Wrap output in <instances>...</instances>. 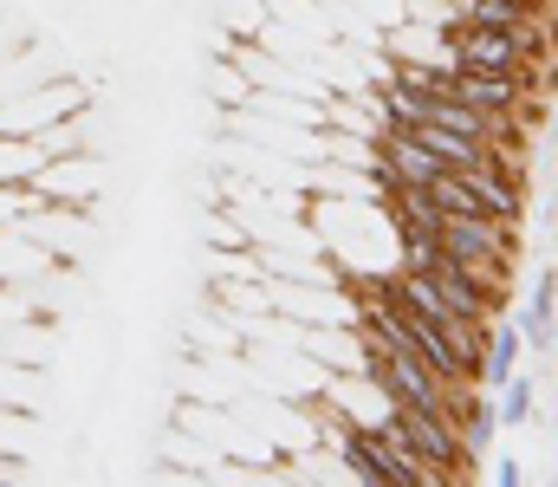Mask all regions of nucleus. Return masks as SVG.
Listing matches in <instances>:
<instances>
[{
  "label": "nucleus",
  "mask_w": 558,
  "mask_h": 487,
  "mask_svg": "<svg viewBox=\"0 0 558 487\" xmlns=\"http://www.w3.org/2000/svg\"><path fill=\"white\" fill-rule=\"evenodd\" d=\"M364 377L384 390V403H422V410H454L461 383L441 377L422 351H371L364 357Z\"/></svg>",
  "instance_id": "obj_1"
},
{
  "label": "nucleus",
  "mask_w": 558,
  "mask_h": 487,
  "mask_svg": "<svg viewBox=\"0 0 558 487\" xmlns=\"http://www.w3.org/2000/svg\"><path fill=\"white\" fill-rule=\"evenodd\" d=\"M390 416H397V429L410 436V449H416V455L435 468V475H441V482H461V475L474 468V455H468V442H461V429H454V410L390 403Z\"/></svg>",
  "instance_id": "obj_2"
},
{
  "label": "nucleus",
  "mask_w": 558,
  "mask_h": 487,
  "mask_svg": "<svg viewBox=\"0 0 558 487\" xmlns=\"http://www.w3.org/2000/svg\"><path fill=\"white\" fill-rule=\"evenodd\" d=\"M441 39L461 72H526L533 65L513 26H441Z\"/></svg>",
  "instance_id": "obj_3"
},
{
  "label": "nucleus",
  "mask_w": 558,
  "mask_h": 487,
  "mask_svg": "<svg viewBox=\"0 0 558 487\" xmlns=\"http://www.w3.org/2000/svg\"><path fill=\"white\" fill-rule=\"evenodd\" d=\"M331 449L344 462V475L364 487H397V468H390V449L377 436V423H331Z\"/></svg>",
  "instance_id": "obj_4"
},
{
  "label": "nucleus",
  "mask_w": 558,
  "mask_h": 487,
  "mask_svg": "<svg viewBox=\"0 0 558 487\" xmlns=\"http://www.w3.org/2000/svg\"><path fill=\"white\" fill-rule=\"evenodd\" d=\"M526 72H461L454 65V98L461 105H474V111H487V118H520L533 98H526Z\"/></svg>",
  "instance_id": "obj_5"
},
{
  "label": "nucleus",
  "mask_w": 558,
  "mask_h": 487,
  "mask_svg": "<svg viewBox=\"0 0 558 487\" xmlns=\"http://www.w3.org/2000/svg\"><path fill=\"white\" fill-rule=\"evenodd\" d=\"M428 287H435V293H441V306H448V313H454V319L494 325V300H500V293H494V287H481V280H474V273H461V267H454V260H448V254H441V260H435V267H428Z\"/></svg>",
  "instance_id": "obj_6"
},
{
  "label": "nucleus",
  "mask_w": 558,
  "mask_h": 487,
  "mask_svg": "<svg viewBox=\"0 0 558 487\" xmlns=\"http://www.w3.org/2000/svg\"><path fill=\"white\" fill-rule=\"evenodd\" d=\"M410 137H416L428 157L441 162V169H474V162H500V144H481V137H461V131H448V124H403Z\"/></svg>",
  "instance_id": "obj_7"
},
{
  "label": "nucleus",
  "mask_w": 558,
  "mask_h": 487,
  "mask_svg": "<svg viewBox=\"0 0 558 487\" xmlns=\"http://www.w3.org/2000/svg\"><path fill=\"white\" fill-rule=\"evenodd\" d=\"M454 429H461L468 455L481 462V455L494 449V436H500V410H494V390L481 397V390H468V383H461V397H454Z\"/></svg>",
  "instance_id": "obj_8"
},
{
  "label": "nucleus",
  "mask_w": 558,
  "mask_h": 487,
  "mask_svg": "<svg viewBox=\"0 0 558 487\" xmlns=\"http://www.w3.org/2000/svg\"><path fill=\"white\" fill-rule=\"evenodd\" d=\"M520 351H526V331L520 325H487V351H481V383L500 390L513 370H520Z\"/></svg>",
  "instance_id": "obj_9"
},
{
  "label": "nucleus",
  "mask_w": 558,
  "mask_h": 487,
  "mask_svg": "<svg viewBox=\"0 0 558 487\" xmlns=\"http://www.w3.org/2000/svg\"><path fill=\"white\" fill-rule=\"evenodd\" d=\"M553 306H558V273H539V287H533V306L520 313V331H526V344L533 351H553L558 344V319H553Z\"/></svg>",
  "instance_id": "obj_10"
},
{
  "label": "nucleus",
  "mask_w": 558,
  "mask_h": 487,
  "mask_svg": "<svg viewBox=\"0 0 558 487\" xmlns=\"http://www.w3.org/2000/svg\"><path fill=\"white\" fill-rule=\"evenodd\" d=\"M533 13H546V0H461V13L441 26H520Z\"/></svg>",
  "instance_id": "obj_11"
},
{
  "label": "nucleus",
  "mask_w": 558,
  "mask_h": 487,
  "mask_svg": "<svg viewBox=\"0 0 558 487\" xmlns=\"http://www.w3.org/2000/svg\"><path fill=\"white\" fill-rule=\"evenodd\" d=\"M494 410H500V423H507V429H526V423H533V410H539V383H533L526 370H513V377L494 390Z\"/></svg>",
  "instance_id": "obj_12"
},
{
  "label": "nucleus",
  "mask_w": 558,
  "mask_h": 487,
  "mask_svg": "<svg viewBox=\"0 0 558 487\" xmlns=\"http://www.w3.org/2000/svg\"><path fill=\"white\" fill-rule=\"evenodd\" d=\"M390 215H397V228H422V234H441V221H448L428 188H390Z\"/></svg>",
  "instance_id": "obj_13"
},
{
  "label": "nucleus",
  "mask_w": 558,
  "mask_h": 487,
  "mask_svg": "<svg viewBox=\"0 0 558 487\" xmlns=\"http://www.w3.org/2000/svg\"><path fill=\"white\" fill-rule=\"evenodd\" d=\"M78 111V92L72 85H59V92H39V98H26V111L13 118V131H39V124H59V118H72Z\"/></svg>",
  "instance_id": "obj_14"
},
{
  "label": "nucleus",
  "mask_w": 558,
  "mask_h": 487,
  "mask_svg": "<svg viewBox=\"0 0 558 487\" xmlns=\"http://www.w3.org/2000/svg\"><path fill=\"white\" fill-rule=\"evenodd\" d=\"M52 157L26 137H0V182H26V175H46Z\"/></svg>",
  "instance_id": "obj_15"
},
{
  "label": "nucleus",
  "mask_w": 558,
  "mask_h": 487,
  "mask_svg": "<svg viewBox=\"0 0 558 487\" xmlns=\"http://www.w3.org/2000/svg\"><path fill=\"white\" fill-rule=\"evenodd\" d=\"M494 482H500V487H520V462H513V455H500V468H494Z\"/></svg>",
  "instance_id": "obj_16"
},
{
  "label": "nucleus",
  "mask_w": 558,
  "mask_h": 487,
  "mask_svg": "<svg viewBox=\"0 0 558 487\" xmlns=\"http://www.w3.org/2000/svg\"><path fill=\"white\" fill-rule=\"evenodd\" d=\"M553 482H558V475H553Z\"/></svg>",
  "instance_id": "obj_17"
}]
</instances>
